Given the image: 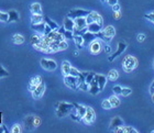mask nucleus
Wrapping results in <instances>:
<instances>
[{
  "instance_id": "57",
  "label": "nucleus",
  "mask_w": 154,
  "mask_h": 133,
  "mask_svg": "<svg viewBox=\"0 0 154 133\" xmlns=\"http://www.w3.org/2000/svg\"><path fill=\"white\" fill-rule=\"evenodd\" d=\"M151 96H152V101H153V104H154V94L151 95Z\"/></svg>"
},
{
  "instance_id": "19",
  "label": "nucleus",
  "mask_w": 154,
  "mask_h": 133,
  "mask_svg": "<svg viewBox=\"0 0 154 133\" xmlns=\"http://www.w3.org/2000/svg\"><path fill=\"white\" fill-rule=\"evenodd\" d=\"M89 16L91 17V19H93L94 22H97V23H99L100 26H103V17L100 16L99 13L96 12V11H91V12H89Z\"/></svg>"
},
{
  "instance_id": "1",
  "label": "nucleus",
  "mask_w": 154,
  "mask_h": 133,
  "mask_svg": "<svg viewBox=\"0 0 154 133\" xmlns=\"http://www.w3.org/2000/svg\"><path fill=\"white\" fill-rule=\"evenodd\" d=\"M55 108H56V116L58 118H63L71 113V111L74 109V104L57 102V104H55Z\"/></svg>"
},
{
  "instance_id": "45",
  "label": "nucleus",
  "mask_w": 154,
  "mask_h": 133,
  "mask_svg": "<svg viewBox=\"0 0 154 133\" xmlns=\"http://www.w3.org/2000/svg\"><path fill=\"white\" fill-rule=\"evenodd\" d=\"M12 133H20L21 132V127H20V124H14L12 127V130H11Z\"/></svg>"
},
{
  "instance_id": "48",
  "label": "nucleus",
  "mask_w": 154,
  "mask_h": 133,
  "mask_svg": "<svg viewBox=\"0 0 154 133\" xmlns=\"http://www.w3.org/2000/svg\"><path fill=\"white\" fill-rule=\"evenodd\" d=\"M51 31H52L51 26H48V24L45 23V28H44V32H43V35H48V34L50 32H51Z\"/></svg>"
},
{
  "instance_id": "20",
  "label": "nucleus",
  "mask_w": 154,
  "mask_h": 133,
  "mask_svg": "<svg viewBox=\"0 0 154 133\" xmlns=\"http://www.w3.org/2000/svg\"><path fill=\"white\" fill-rule=\"evenodd\" d=\"M8 14H9L8 22H18L19 21L20 16L19 13H18V11H16V10H10L9 12H8Z\"/></svg>"
},
{
  "instance_id": "9",
  "label": "nucleus",
  "mask_w": 154,
  "mask_h": 133,
  "mask_svg": "<svg viewBox=\"0 0 154 133\" xmlns=\"http://www.w3.org/2000/svg\"><path fill=\"white\" fill-rule=\"evenodd\" d=\"M125 49H127V44H125V42H120V43H119L117 51H116V52L113 53L112 55H111L109 57V59H109V62H113V61H115V59H117V57H118L119 55H121L122 53L125 52Z\"/></svg>"
},
{
  "instance_id": "15",
  "label": "nucleus",
  "mask_w": 154,
  "mask_h": 133,
  "mask_svg": "<svg viewBox=\"0 0 154 133\" xmlns=\"http://www.w3.org/2000/svg\"><path fill=\"white\" fill-rule=\"evenodd\" d=\"M87 30H88L89 32L97 34V33L100 32V31L103 30V26H100L99 23H97V22H91L90 24L87 26Z\"/></svg>"
},
{
  "instance_id": "27",
  "label": "nucleus",
  "mask_w": 154,
  "mask_h": 133,
  "mask_svg": "<svg viewBox=\"0 0 154 133\" xmlns=\"http://www.w3.org/2000/svg\"><path fill=\"white\" fill-rule=\"evenodd\" d=\"M44 22L46 23L48 26H51V29H52V30H56V31H57V29H58V28H60V26H58L57 23L54 22V21H53V20H52V19H50L48 17H44Z\"/></svg>"
},
{
  "instance_id": "22",
  "label": "nucleus",
  "mask_w": 154,
  "mask_h": 133,
  "mask_svg": "<svg viewBox=\"0 0 154 133\" xmlns=\"http://www.w3.org/2000/svg\"><path fill=\"white\" fill-rule=\"evenodd\" d=\"M31 22H32V24H36V23L44 22V17L42 16V14L32 13V14H31Z\"/></svg>"
},
{
  "instance_id": "16",
  "label": "nucleus",
  "mask_w": 154,
  "mask_h": 133,
  "mask_svg": "<svg viewBox=\"0 0 154 133\" xmlns=\"http://www.w3.org/2000/svg\"><path fill=\"white\" fill-rule=\"evenodd\" d=\"M95 79H96L97 83H98V86H99L100 91L103 90V88H105V86H106V84H107V77L106 76L95 74Z\"/></svg>"
},
{
  "instance_id": "51",
  "label": "nucleus",
  "mask_w": 154,
  "mask_h": 133,
  "mask_svg": "<svg viewBox=\"0 0 154 133\" xmlns=\"http://www.w3.org/2000/svg\"><path fill=\"white\" fill-rule=\"evenodd\" d=\"M144 40H145L144 34H139V35H138V41H139V42H143Z\"/></svg>"
},
{
  "instance_id": "32",
  "label": "nucleus",
  "mask_w": 154,
  "mask_h": 133,
  "mask_svg": "<svg viewBox=\"0 0 154 133\" xmlns=\"http://www.w3.org/2000/svg\"><path fill=\"white\" fill-rule=\"evenodd\" d=\"M12 40L14 44H22V43L24 42V38H23V35H21V34H14V35L12 36Z\"/></svg>"
},
{
  "instance_id": "43",
  "label": "nucleus",
  "mask_w": 154,
  "mask_h": 133,
  "mask_svg": "<svg viewBox=\"0 0 154 133\" xmlns=\"http://www.w3.org/2000/svg\"><path fill=\"white\" fill-rule=\"evenodd\" d=\"M80 74V71H78V69H76V68L72 67L71 68V71H69V75H72V76H75V77H78Z\"/></svg>"
},
{
  "instance_id": "13",
  "label": "nucleus",
  "mask_w": 154,
  "mask_h": 133,
  "mask_svg": "<svg viewBox=\"0 0 154 133\" xmlns=\"http://www.w3.org/2000/svg\"><path fill=\"white\" fill-rule=\"evenodd\" d=\"M41 83H42V78L40 77V76H35V77L31 78V80H30V83H29V90L32 92Z\"/></svg>"
},
{
  "instance_id": "34",
  "label": "nucleus",
  "mask_w": 154,
  "mask_h": 133,
  "mask_svg": "<svg viewBox=\"0 0 154 133\" xmlns=\"http://www.w3.org/2000/svg\"><path fill=\"white\" fill-rule=\"evenodd\" d=\"M101 107H103V109H105V110H110V109L112 108V106L110 104L109 99H105V100L101 102Z\"/></svg>"
},
{
  "instance_id": "38",
  "label": "nucleus",
  "mask_w": 154,
  "mask_h": 133,
  "mask_svg": "<svg viewBox=\"0 0 154 133\" xmlns=\"http://www.w3.org/2000/svg\"><path fill=\"white\" fill-rule=\"evenodd\" d=\"M8 76H9V71H6V69L2 67V65L0 64V79L5 77H8Z\"/></svg>"
},
{
  "instance_id": "6",
  "label": "nucleus",
  "mask_w": 154,
  "mask_h": 133,
  "mask_svg": "<svg viewBox=\"0 0 154 133\" xmlns=\"http://www.w3.org/2000/svg\"><path fill=\"white\" fill-rule=\"evenodd\" d=\"M64 83L67 87L72 88V89H77V87H78L77 77L72 76V75H66V76H64Z\"/></svg>"
},
{
  "instance_id": "12",
  "label": "nucleus",
  "mask_w": 154,
  "mask_h": 133,
  "mask_svg": "<svg viewBox=\"0 0 154 133\" xmlns=\"http://www.w3.org/2000/svg\"><path fill=\"white\" fill-rule=\"evenodd\" d=\"M88 91H89L91 95H94V96H96V95L99 94L100 89H99V86H98V83H97V80L95 79V77H94V79L91 80V83L89 84Z\"/></svg>"
},
{
  "instance_id": "58",
  "label": "nucleus",
  "mask_w": 154,
  "mask_h": 133,
  "mask_svg": "<svg viewBox=\"0 0 154 133\" xmlns=\"http://www.w3.org/2000/svg\"><path fill=\"white\" fill-rule=\"evenodd\" d=\"M100 1H101V2H106L107 0H100Z\"/></svg>"
},
{
  "instance_id": "52",
  "label": "nucleus",
  "mask_w": 154,
  "mask_h": 133,
  "mask_svg": "<svg viewBox=\"0 0 154 133\" xmlns=\"http://www.w3.org/2000/svg\"><path fill=\"white\" fill-rule=\"evenodd\" d=\"M7 132H8V130L6 129V127L0 123V133H7Z\"/></svg>"
},
{
  "instance_id": "46",
  "label": "nucleus",
  "mask_w": 154,
  "mask_h": 133,
  "mask_svg": "<svg viewBox=\"0 0 154 133\" xmlns=\"http://www.w3.org/2000/svg\"><path fill=\"white\" fill-rule=\"evenodd\" d=\"M121 90H122V87H120V86H115L112 88V91L115 95H121Z\"/></svg>"
},
{
  "instance_id": "49",
  "label": "nucleus",
  "mask_w": 154,
  "mask_h": 133,
  "mask_svg": "<svg viewBox=\"0 0 154 133\" xmlns=\"http://www.w3.org/2000/svg\"><path fill=\"white\" fill-rule=\"evenodd\" d=\"M40 124H41V119H40L38 117H35L34 118V127L38 128Z\"/></svg>"
},
{
  "instance_id": "47",
  "label": "nucleus",
  "mask_w": 154,
  "mask_h": 133,
  "mask_svg": "<svg viewBox=\"0 0 154 133\" xmlns=\"http://www.w3.org/2000/svg\"><path fill=\"white\" fill-rule=\"evenodd\" d=\"M144 18H145V19H148L149 21H151V22L154 23V12L149 13V14H145Z\"/></svg>"
},
{
  "instance_id": "35",
  "label": "nucleus",
  "mask_w": 154,
  "mask_h": 133,
  "mask_svg": "<svg viewBox=\"0 0 154 133\" xmlns=\"http://www.w3.org/2000/svg\"><path fill=\"white\" fill-rule=\"evenodd\" d=\"M67 47H68V44H67V42H66L65 40H63V41H60V42H58V49H60V51H65Z\"/></svg>"
},
{
  "instance_id": "17",
  "label": "nucleus",
  "mask_w": 154,
  "mask_h": 133,
  "mask_svg": "<svg viewBox=\"0 0 154 133\" xmlns=\"http://www.w3.org/2000/svg\"><path fill=\"white\" fill-rule=\"evenodd\" d=\"M83 39H84V44H88V43H90L95 39H97V36L95 33H91V32H89V31H87L86 33L83 34Z\"/></svg>"
},
{
  "instance_id": "8",
  "label": "nucleus",
  "mask_w": 154,
  "mask_h": 133,
  "mask_svg": "<svg viewBox=\"0 0 154 133\" xmlns=\"http://www.w3.org/2000/svg\"><path fill=\"white\" fill-rule=\"evenodd\" d=\"M101 47H103V46H101V42H100V41H98V40H96V39L89 43L90 53H91V54H94V55H97V54L101 51Z\"/></svg>"
},
{
  "instance_id": "54",
  "label": "nucleus",
  "mask_w": 154,
  "mask_h": 133,
  "mask_svg": "<svg viewBox=\"0 0 154 133\" xmlns=\"http://www.w3.org/2000/svg\"><path fill=\"white\" fill-rule=\"evenodd\" d=\"M107 1H108V3H109L110 6H113L116 3H118V0H107Z\"/></svg>"
},
{
  "instance_id": "26",
  "label": "nucleus",
  "mask_w": 154,
  "mask_h": 133,
  "mask_svg": "<svg viewBox=\"0 0 154 133\" xmlns=\"http://www.w3.org/2000/svg\"><path fill=\"white\" fill-rule=\"evenodd\" d=\"M34 116H29V117H26L24 119V124H26V127L28 129H33L34 127Z\"/></svg>"
},
{
  "instance_id": "4",
  "label": "nucleus",
  "mask_w": 154,
  "mask_h": 133,
  "mask_svg": "<svg viewBox=\"0 0 154 133\" xmlns=\"http://www.w3.org/2000/svg\"><path fill=\"white\" fill-rule=\"evenodd\" d=\"M74 23H75V26H74V31L73 33L77 34V33L82 31L83 29L87 28V22H86V17H79V18H76L74 19Z\"/></svg>"
},
{
  "instance_id": "50",
  "label": "nucleus",
  "mask_w": 154,
  "mask_h": 133,
  "mask_svg": "<svg viewBox=\"0 0 154 133\" xmlns=\"http://www.w3.org/2000/svg\"><path fill=\"white\" fill-rule=\"evenodd\" d=\"M112 7V10H113V12H117V11H120V5L119 3H116V5H113Z\"/></svg>"
},
{
  "instance_id": "18",
  "label": "nucleus",
  "mask_w": 154,
  "mask_h": 133,
  "mask_svg": "<svg viewBox=\"0 0 154 133\" xmlns=\"http://www.w3.org/2000/svg\"><path fill=\"white\" fill-rule=\"evenodd\" d=\"M74 109L75 111H76V113L82 119L84 118V116H85V113H86V109L87 108L85 107V106H83V104H74Z\"/></svg>"
},
{
  "instance_id": "59",
  "label": "nucleus",
  "mask_w": 154,
  "mask_h": 133,
  "mask_svg": "<svg viewBox=\"0 0 154 133\" xmlns=\"http://www.w3.org/2000/svg\"><path fill=\"white\" fill-rule=\"evenodd\" d=\"M151 87H154V80H153V84L151 85Z\"/></svg>"
},
{
  "instance_id": "5",
  "label": "nucleus",
  "mask_w": 154,
  "mask_h": 133,
  "mask_svg": "<svg viewBox=\"0 0 154 133\" xmlns=\"http://www.w3.org/2000/svg\"><path fill=\"white\" fill-rule=\"evenodd\" d=\"M41 66H42V68H44V69H46V71H55L56 67H57V64H56V62L53 61V59H42Z\"/></svg>"
},
{
  "instance_id": "55",
  "label": "nucleus",
  "mask_w": 154,
  "mask_h": 133,
  "mask_svg": "<svg viewBox=\"0 0 154 133\" xmlns=\"http://www.w3.org/2000/svg\"><path fill=\"white\" fill-rule=\"evenodd\" d=\"M110 51H111V49H110L109 45H106V46H105V52H106V53H110Z\"/></svg>"
},
{
  "instance_id": "28",
  "label": "nucleus",
  "mask_w": 154,
  "mask_h": 133,
  "mask_svg": "<svg viewBox=\"0 0 154 133\" xmlns=\"http://www.w3.org/2000/svg\"><path fill=\"white\" fill-rule=\"evenodd\" d=\"M73 40H74L75 44H76V46L78 47V49H83V45H84V39H83V35H74V38H73Z\"/></svg>"
},
{
  "instance_id": "24",
  "label": "nucleus",
  "mask_w": 154,
  "mask_h": 133,
  "mask_svg": "<svg viewBox=\"0 0 154 133\" xmlns=\"http://www.w3.org/2000/svg\"><path fill=\"white\" fill-rule=\"evenodd\" d=\"M30 11L32 13H36V14H42V8L41 5L38 2H34L30 6Z\"/></svg>"
},
{
  "instance_id": "33",
  "label": "nucleus",
  "mask_w": 154,
  "mask_h": 133,
  "mask_svg": "<svg viewBox=\"0 0 154 133\" xmlns=\"http://www.w3.org/2000/svg\"><path fill=\"white\" fill-rule=\"evenodd\" d=\"M109 101H110V104H111V106H112V108L118 107L119 104H120V100H119V98L117 97V96H112V97H110Z\"/></svg>"
},
{
  "instance_id": "25",
  "label": "nucleus",
  "mask_w": 154,
  "mask_h": 133,
  "mask_svg": "<svg viewBox=\"0 0 154 133\" xmlns=\"http://www.w3.org/2000/svg\"><path fill=\"white\" fill-rule=\"evenodd\" d=\"M71 64H69V62H67V61H64V62L62 63V73H63V75L64 76H66V75H69V71H71Z\"/></svg>"
},
{
  "instance_id": "30",
  "label": "nucleus",
  "mask_w": 154,
  "mask_h": 133,
  "mask_svg": "<svg viewBox=\"0 0 154 133\" xmlns=\"http://www.w3.org/2000/svg\"><path fill=\"white\" fill-rule=\"evenodd\" d=\"M31 28H32L33 30H36L38 32H44L45 22L36 23V24H31Z\"/></svg>"
},
{
  "instance_id": "40",
  "label": "nucleus",
  "mask_w": 154,
  "mask_h": 133,
  "mask_svg": "<svg viewBox=\"0 0 154 133\" xmlns=\"http://www.w3.org/2000/svg\"><path fill=\"white\" fill-rule=\"evenodd\" d=\"M94 77H95V73H88L87 76H86V78H85V81L89 85L90 83H91V80L94 79Z\"/></svg>"
},
{
  "instance_id": "23",
  "label": "nucleus",
  "mask_w": 154,
  "mask_h": 133,
  "mask_svg": "<svg viewBox=\"0 0 154 133\" xmlns=\"http://www.w3.org/2000/svg\"><path fill=\"white\" fill-rule=\"evenodd\" d=\"M123 125V121L120 117H115L111 121V123H110V128L111 129H115V128H118V127H122Z\"/></svg>"
},
{
  "instance_id": "44",
  "label": "nucleus",
  "mask_w": 154,
  "mask_h": 133,
  "mask_svg": "<svg viewBox=\"0 0 154 133\" xmlns=\"http://www.w3.org/2000/svg\"><path fill=\"white\" fill-rule=\"evenodd\" d=\"M137 129L133 127H125V133H137Z\"/></svg>"
},
{
  "instance_id": "3",
  "label": "nucleus",
  "mask_w": 154,
  "mask_h": 133,
  "mask_svg": "<svg viewBox=\"0 0 154 133\" xmlns=\"http://www.w3.org/2000/svg\"><path fill=\"white\" fill-rule=\"evenodd\" d=\"M86 108H87L86 113L84 116L83 121L85 124L90 125V124H93L94 122H95V120H96V113H95V111H94L93 108H90V107H86Z\"/></svg>"
},
{
  "instance_id": "61",
  "label": "nucleus",
  "mask_w": 154,
  "mask_h": 133,
  "mask_svg": "<svg viewBox=\"0 0 154 133\" xmlns=\"http://www.w3.org/2000/svg\"><path fill=\"white\" fill-rule=\"evenodd\" d=\"M153 68H154V61H153Z\"/></svg>"
},
{
  "instance_id": "36",
  "label": "nucleus",
  "mask_w": 154,
  "mask_h": 133,
  "mask_svg": "<svg viewBox=\"0 0 154 133\" xmlns=\"http://www.w3.org/2000/svg\"><path fill=\"white\" fill-rule=\"evenodd\" d=\"M8 20H9L8 12H1L0 11V22H8Z\"/></svg>"
},
{
  "instance_id": "21",
  "label": "nucleus",
  "mask_w": 154,
  "mask_h": 133,
  "mask_svg": "<svg viewBox=\"0 0 154 133\" xmlns=\"http://www.w3.org/2000/svg\"><path fill=\"white\" fill-rule=\"evenodd\" d=\"M103 31V33H105V35L108 36V38H110V39H112L113 36L116 35V30H115V28H113L112 26H106Z\"/></svg>"
},
{
  "instance_id": "53",
  "label": "nucleus",
  "mask_w": 154,
  "mask_h": 133,
  "mask_svg": "<svg viewBox=\"0 0 154 133\" xmlns=\"http://www.w3.org/2000/svg\"><path fill=\"white\" fill-rule=\"evenodd\" d=\"M65 31H66V30H65L64 26H62V28H58V29H57V32H58V33H61V34H63V35H64Z\"/></svg>"
},
{
  "instance_id": "37",
  "label": "nucleus",
  "mask_w": 154,
  "mask_h": 133,
  "mask_svg": "<svg viewBox=\"0 0 154 133\" xmlns=\"http://www.w3.org/2000/svg\"><path fill=\"white\" fill-rule=\"evenodd\" d=\"M69 116H71V118L73 119L74 121H78L79 122L80 120H82V118L78 116V114L76 113V111H75V109H73V110L71 111V113H69Z\"/></svg>"
},
{
  "instance_id": "56",
  "label": "nucleus",
  "mask_w": 154,
  "mask_h": 133,
  "mask_svg": "<svg viewBox=\"0 0 154 133\" xmlns=\"http://www.w3.org/2000/svg\"><path fill=\"white\" fill-rule=\"evenodd\" d=\"M121 17V14H120V11H117V12H115V18L116 19H118V18H120Z\"/></svg>"
},
{
  "instance_id": "14",
  "label": "nucleus",
  "mask_w": 154,
  "mask_h": 133,
  "mask_svg": "<svg viewBox=\"0 0 154 133\" xmlns=\"http://www.w3.org/2000/svg\"><path fill=\"white\" fill-rule=\"evenodd\" d=\"M63 26L65 28V30H68V31H74V19H72L69 17H65L64 22H63Z\"/></svg>"
},
{
  "instance_id": "42",
  "label": "nucleus",
  "mask_w": 154,
  "mask_h": 133,
  "mask_svg": "<svg viewBox=\"0 0 154 133\" xmlns=\"http://www.w3.org/2000/svg\"><path fill=\"white\" fill-rule=\"evenodd\" d=\"M64 38L67 40H71L74 38V33H73V31H68V30H66L64 33Z\"/></svg>"
},
{
  "instance_id": "7",
  "label": "nucleus",
  "mask_w": 154,
  "mask_h": 133,
  "mask_svg": "<svg viewBox=\"0 0 154 133\" xmlns=\"http://www.w3.org/2000/svg\"><path fill=\"white\" fill-rule=\"evenodd\" d=\"M88 14H89V11H87V10L74 9V10H71L68 12L67 17H69L72 19H76V18H79V17H87Z\"/></svg>"
},
{
  "instance_id": "11",
  "label": "nucleus",
  "mask_w": 154,
  "mask_h": 133,
  "mask_svg": "<svg viewBox=\"0 0 154 133\" xmlns=\"http://www.w3.org/2000/svg\"><path fill=\"white\" fill-rule=\"evenodd\" d=\"M33 47L36 50V51H40V52H43V53H53L52 52L51 47L48 45V43H45L43 40H42L41 42L35 44V45H33Z\"/></svg>"
},
{
  "instance_id": "39",
  "label": "nucleus",
  "mask_w": 154,
  "mask_h": 133,
  "mask_svg": "<svg viewBox=\"0 0 154 133\" xmlns=\"http://www.w3.org/2000/svg\"><path fill=\"white\" fill-rule=\"evenodd\" d=\"M88 88H89V85L87 84L86 81H84V83H80V84L78 85V88H77V89H80V90H83V91H88Z\"/></svg>"
},
{
  "instance_id": "31",
  "label": "nucleus",
  "mask_w": 154,
  "mask_h": 133,
  "mask_svg": "<svg viewBox=\"0 0 154 133\" xmlns=\"http://www.w3.org/2000/svg\"><path fill=\"white\" fill-rule=\"evenodd\" d=\"M43 36L44 35H38V34H35V35H32L31 36V40H30V42L32 45H35L38 43H40L43 40Z\"/></svg>"
},
{
  "instance_id": "10",
  "label": "nucleus",
  "mask_w": 154,
  "mask_h": 133,
  "mask_svg": "<svg viewBox=\"0 0 154 133\" xmlns=\"http://www.w3.org/2000/svg\"><path fill=\"white\" fill-rule=\"evenodd\" d=\"M44 91H45V84L42 81L41 84L38 85V87L32 91V97L34 99H40L44 95Z\"/></svg>"
},
{
  "instance_id": "60",
  "label": "nucleus",
  "mask_w": 154,
  "mask_h": 133,
  "mask_svg": "<svg viewBox=\"0 0 154 133\" xmlns=\"http://www.w3.org/2000/svg\"><path fill=\"white\" fill-rule=\"evenodd\" d=\"M0 117H1V114H0ZM0 123H1V118H0Z\"/></svg>"
},
{
  "instance_id": "29",
  "label": "nucleus",
  "mask_w": 154,
  "mask_h": 133,
  "mask_svg": "<svg viewBox=\"0 0 154 133\" xmlns=\"http://www.w3.org/2000/svg\"><path fill=\"white\" fill-rule=\"evenodd\" d=\"M119 77V73L116 69H111L109 71L108 73V76H107V79H109V80H116V79H118Z\"/></svg>"
},
{
  "instance_id": "41",
  "label": "nucleus",
  "mask_w": 154,
  "mask_h": 133,
  "mask_svg": "<svg viewBox=\"0 0 154 133\" xmlns=\"http://www.w3.org/2000/svg\"><path fill=\"white\" fill-rule=\"evenodd\" d=\"M132 90L130 89V88H122V90H121V95L123 96V97H127V96H129V95H131Z\"/></svg>"
},
{
  "instance_id": "2",
  "label": "nucleus",
  "mask_w": 154,
  "mask_h": 133,
  "mask_svg": "<svg viewBox=\"0 0 154 133\" xmlns=\"http://www.w3.org/2000/svg\"><path fill=\"white\" fill-rule=\"evenodd\" d=\"M137 67H138V59H135V57H133V56H127L123 59L122 68H123V71L125 73H131Z\"/></svg>"
}]
</instances>
